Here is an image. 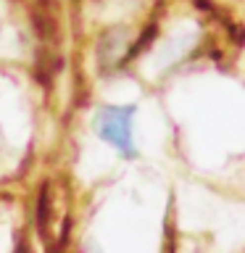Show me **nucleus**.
<instances>
[{
	"mask_svg": "<svg viewBox=\"0 0 245 253\" xmlns=\"http://www.w3.org/2000/svg\"><path fill=\"white\" fill-rule=\"evenodd\" d=\"M87 253H103L100 248H90V251H87Z\"/></svg>",
	"mask_w": 245,
	"mask_h": 253,
	"instance_id": "f03ea898",
	"label": "nucleus"
},
{
	"mask_svg": "<svg viewBox=\"0 0 245 253\" xmlns=\"http://www.w3.org/2000/svg\"><path fill=\"white\" fill-rule=\"evenodd\" d=\"M132 116H134V106H103L95 114V132L116 153L126 158L137 153L134 150V134H132Z\"/></svg>",
	"mask_w": 245,
	"mask_h": 253,
	"instance_id": "f257e3e1",
	"label": "nucleus"
}]
</instances>
